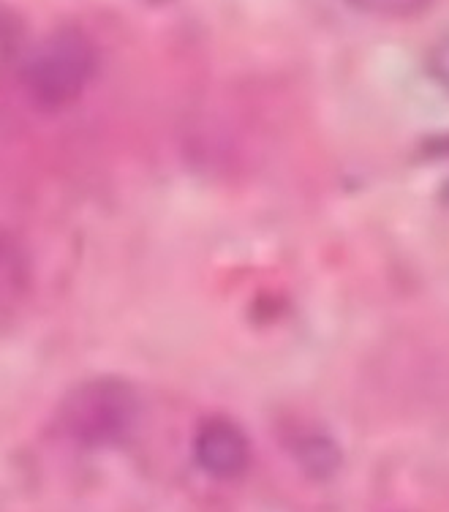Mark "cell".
<instances>
[{"mask_svg": "<svg viewBox=\"0 0 449 512\" xmlns=\"http://www.w3.org/2000/svg\"><path fill=\"white\" fill-rule=\"evenodd\" d=\"M98 71V50L88 33L58 28L36 41L22 66V88L44 112L77 104L93 85Z\"/></svg>", "mask_w": 449, "mask_h": 512, "instance_id": "cell-1", "label": "cell"}, {"mask_svg": "<svg viewBox=\"0 0 449 512\" xmlns=\"http://www.w3.org/2000/svg\"><path fill=\"white\" fill-rule=\"evenodd\" d=\"M139 420V395L123 379L101 376L74 387L58 409L60 431L82 447L123 442Z\"/></svg>", "mask_w": 449, "mask_h": 512, "instance_id": "cell-2", "label": "cell"}, {"mask_svg": "<svg viewBox=\"0 0 449 512\" xmlns=\"http://www.w3.org/2000/svg\"><path fill=\"white\" fill-rule=\"evenodd\" d=\"M194 458L199 469L210 477L232 480L248 469L251 444L237 423L226 420V417H210L196 431Z\"/></svg>", "mask_w": 449, "mask_h": 512, "instance_id": "cell-3", "label": "cell"}, {"mask_svg": "<svg viewBox=\"0 0 449 512\" xmlns=\"http://www.w3.org/2000/svg\"><path fill=\"white\" fill-rule=\"evenodd\" d=\"M25 281V254L20 243L0 232V297L17 292Z\"/></svg>", "mask_w": 449, "mask_h": 512, "instance_id": "cell-4", "label": "cell"}, {"mask_svg": "<svg viewBox=\"0 0 449 512\" xmlns=\"http://www.w3.org/2000/svg\"><path fill=\"white\" fill-rule=\"evenodd\" d=\"M352 9L371 14V17H384V20H411L422 11L430 9L433 0H346Z\"/></svg>", "mask_w": 449, "mask_h": 512, "instance_id": "cell-5", "label": "cell"}, {"mask_svg": "<svg viewBox=\"0 0 449 512\" xmlns=\"http://www.w3.org/2000/svg\"><path fill=\"white\" fill-rule=\"evenodd\" d=\"M297 458L311 474H330L338 466V450L327 439H308L297 447Z\"/></svg>", "mask_w": 449, "mask_h": 512, "instance_id": "cell-6", "label": "cell"}, {"mask_svg": "<svg viewBox=\"0 0 449 512\" xmlns=\"http://www.w3.org/2000/svg\"><path fill=\"white\" fill-rule=\"evenodd\" d=\"M428 74L436 82H439L441 88L449 90V36L439 39L428 52Z\"/></svg>", "mask_w": 449, "mask_h": 512, "instance_id": "cell-7", "label": "cell"}]
</instances>
